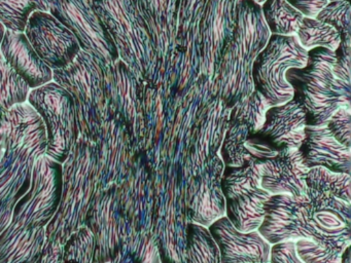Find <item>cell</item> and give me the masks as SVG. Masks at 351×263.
<instances>
[{"label":"cell","instance_id":"1","mask_svg":"<svg viewBox=\"0 0 351 263\" xmlns=\"http://www.w3.org/2000/svg\"><path fill=\"white\" fill-rule=\"evenodd\" d=\"M271 32L262 6L254 0H238L233 34L221 53L213 92L228 108L246 100L254 90L252 67L266 47Z\"/></svg>","mask_w":351,"mask_h":263},{"label":"cell","instance_id":"2","mask_svg":"<svg viewBox=\"0 0 351 263\" xmlns=\"http://www.w3.org/2000/svg\"><path fill=\"white\" fill-rule=\"evenodd\" d=\"M118 51L119 58L141 82L161 84L162 75L149 28L136 0H92Z\"/></svg>","mask_w":351,"mask_h":263},{"label":"cell","instance_id":"3","mask_svg":"<svg viewBox=\"0 0 351 263\" xmlns=\"http://www.w3.org/2000/svg\"><path fill=\"white\" fill-rule=\"evenodd\" d=\"M336 53L324 47L308 51L305 67L287 72V82L293 90V100L305 111L308 125H326L339 107L344 106L334 92ZM350 105V104H347Z\"/></svg>","mask_w":351,"mask_h":263},{"label":"cell","instance_id":"4","mask_svg":"<svg viewBox=\"0 0 351 263\" xmlns=\"http://www.w3.org/2000/svg\"><path fill=\"white\" fill-rule=\"evenodd\" d=\"M308 51L295 35L271 34L268 43L254 60L252 79L254 90L263 95L270 107L293 99V90L285 75L289 69L305 67Z\"/></svg>","mask_w":351,"mask_h":263},{"label":"cell","instance_id":"5","mask_svg":"<svg viewBox=\"0 0 351 263\" xmlns=\"http://www.w3.org/2000/svg\"><path fill=\"white\" fill-rule=\"evenodd\" d=\"M108 65L81 49L69 66L53 70V80L69 92L80 116L85 121L108 114Z\"/></svg>","mask_w":351,"mask_h":263},{"label":"cell","instance_id":"6","mask_svg":"<svg viewBox=\"0 0 351 263\" xmlns=\"http://www.w3.org/2000/svg\"><path fill=\"white\" fill-rule=\"evenodd\" d=\"M262 162L232 168L221 183L227 218L241 232L258 230L264 218V205L270 193L261 186Z\"/></svg>","mask_w":351,"mask_h":263},{"label":"cell","instance_id":"7","mask_svg":"<svg viewBox=\"0 0 351 263\" xmlns=\"http://www.w3.org/2000/svg\"><path fill=\"white\" fill-rule=\"evenodd\" d=\"M49 12L77 38L82 51L106 64L119 58L114 40L94 8L92 0H48Z\"/></svg>","mask_w":351,"mask_h":263},{"label":"cell","instance_id":"8","mask_svg":"<svg viewBox=\"0 0 351 263\" xmlns=\"http://www.w3.org/2000/svg\"><path fill=\"white\" fill-rule=\"evenodd\" d=\"M238 0H207L199 23L200 76L215 88L221 53L233 34ZM215 94V92H213Z\"/></svg>","mask_w":351,"mask_h":263},{"label":"cell","instance_id":"9","mask_svg":"<svg viewBox=\"0 0 351 263\" xmlns=\"http://www.w3.org/2000/svg\"><path fill=\"white\" fill-rule=\"evenodd\" d=\"M258 231L270 245L311 238L309 197L270 195L265 203L264 218Z\"/></svg>","mask_w":351,"mask_h":263},{"label":"cell","instance_id":"10","mask_svg":"<svg viewBox=\"0 0 351 263\" xmlns=\"http://www.w3.org/2000/svg\"><path fill=\"white\" fill-rule=\"evenodd\" d=\"M24 34L38 57L52 70L66 67L81 51L75 35L49 12H32Z\"/></svg>","mask_w":351,"mask_h":263},{"label":"cell","instance_id":"11","mask_svg":"<svg viewBox=\"0 0 351 263\" xmlns=\"http://www.w3.org/2000/svg\"><path fill=\"white\" fill-rule=\"evenodd\" d=\"M312 240L345 251L350 238V201L307 188Z\"/></svg>","mask_w":351,"mask_h":263},{"label":"cell","instance_id":"12","mask_svg":"<svg viewBox=\"0 0 351 263\" xmlns=\"http://www.w3.org/2000/svg\"><path fill=\"white\" fill-rule=\"evenodd\" d=\"M180 2L182 0H136L155 47L162 80L176 51Z\"/></svg>","mask_w":351,"mask_h":263},{"label":"cell","instance_id":"13","mask_svg":"<svg viewBox=\"0 0 351 263\" xmlns=\"http://www.w3.org/2000/svg\"><path fill=\"white\" fill-rule=\"evenodd\" d=\"M221 263H268L271 246L258 230L241 232L227 217L219 218L209 226Z\"/></svg>","mask_w":351,"mask_h":263},{"label":"cell","instance_id":"14","mask_svg":"<svg viewBox=\"0 0 351 263\" xmlns=\"http://www.w3.org/2000/svg\"><path fill=\"white\" fill-rule=\"evenodd\" d=\"M308 171L299 148H282L275 158L263 160L261 186L271 195L287 193L302 197L307 195Z\"/></svg>","mask_w":351,"mask_h":263},{"label":"cell","instance_id":"15","mask_svg":"<svg viewBox=\"0 0 351 263\" xmlns=\"http://www.w3.org/2000/svg\"><path fill=\"white\" fill-rule=\"evenodd\" d=\"M306 114L299 103L291 99L285 104L267 110L266 118L258 135L277 150L299 148L305 139Z\"/></svg>","mask_w":351,"mask_h":263},{"label":"cell","instance_id":"16","mask_svg":"<svg viewBox=\"0 0 351 263\" xmlns=\"http://www.w3.org/2000/svg\"><path fill=\"white\" fill-rule=\"evenodd\" d=\"M299 149L309 168L324 166L332 172L350 173V148L339 143L326 125H306Z\"/></svg>","mask_w":351,"mask_h":263},{"label":"cell","instance_id":"17","mask_svg":"<svg viewBox=\"0 0 351 263\" xmlns=\"http://www.w3.org/2000/svg\"><path fill=\"white\" fill-rule=\"evenodd\" d=\"M0 53L30 90L53 80V70L38 57L24 33L5 29Z\"/></svg>","mask_w":351,"mask_h":263},{"label":"cell","instance_id":"18","mask_svg":"<svg viewBox=\"0 0 351 263\" xmlns=\"http://www.w3.org/2000/svg\"><path fill=\"white\" fill-rule=\"evenodd\" d=\"M261 6L271 34L295 35L304 16L287 0H265Z\"/></svg>","mask_w":351,"mask_h":263},{"label":"cell","instance_id":"19","mask_svg":"<svg viewBox=\"0 0 351 263\" xmlns=\"http://www.w3.org/2000/svg\"><path fill=\"white\" fill-rule=\"evenodd\" d=\"M295 36L306 51L315 47H324L335 51L341 42L338 31L317 18H302Z\"/></svg>","mask_w":351,"mask_h":263},{"label":"cell","instance_id":"20","mask_svg":"<svg viewBox=\"0 0 351 263\" xmlns=\"http://www.w3.org/2000/svg\"><path fill=\"white\" fill-rule=\"evenodd\" d=\"M49 12L48 0H0V23L5 29L24 33L32 12Z\"/></svg>","mask_w":351,"mask_h":263},{"label":"cell","instance_id":"21","mask_svg":"<svg viewBox=\"0 0 351 263\" xmlns=\"http://www.w3.org/2000/svg\"><path fill=\"white\" fill-rule=\"evenodd\" d=\"M308 189L328 193L350 201V176L345 173L332 172L324 166H313L306 177Z\"/></svg>","mask_w":351,"mask_h":263},{"label":"cell","instance_id":"22","mask_svg":"<svg viewBox=\"0 0 351 263\" xmlns=\"http://www.w3.org/2000/svg\"><path fill=\"white\" fill-rule=\"evenodd\" d=\"M30 88L0 53V109H11L27 101Z\"/></svg>","mask_w":351,"mask_h":263},{"label":"cell","instance_id":"23","mask_svg":"<svg viewBox=\"0 0 351 263\" xmlns=\"http://www.w3.org/2000/svg\"><path fill=\"white\" fill-rule=\"evenodd\" d=\"M336 62L334 72V92L342 104H350L351 99V39L341 40L335 51Z\"/></svg>","mask_w":351,"mask_h":263},{"label":"cell","instance_id":"24","mask_svg":"<svg viewBox=\"0 0 351 263\" xmlns=\"http://www.w3.org/2000/svg\"><path fill=\"white\" fill-rule=\"evenodd\" d=\"M207 0H182L178 16L176 45L188 39L198 38L199 23L202 18Z\"/></svg>","mask_w":351,"mask_h":263},{"label":"cell","instance_id":"25","mask_svg":"<svg viewBox=\"0 0 351 263\" xmlns=\"http://www.w3.org/2000/svg\"><path fill=\"white\" fill-rule=\"evenodd\" d=\"M295 246L297 254L304 263H342L344 251L312 238H300L295 240Z\"/></svg>","mask_w":351,"mask_h":263},{"label":"cell","instance_id":"26","mask_svg":"<svg viewBox=\"0 0 351 263\" xmlns=\"http://www.w3.org/2000/svg\"><path fill=\"white\" fill-rule=\"evenodd\" d=\"M315 18L334 27L341 36V40L351 39V5L346 0L330 1Z\"/></svg>","mask_w":351,"mask_h":263},{"label":"cell","instance_id":"27","mask_svg":"<svg viewBox=\"0 0 351 263\" xmlns=\"http://www.w3.org/2000/svg\"><path fill=\"white\" fill-rule=\"evenodd\" d=\"M326 127L330 129V134L334 136L335 139L346 146L351 147V118L350 105H344L339 107L334 114L330 117Z\"/></svg>","mask_w":351,"mask_h":263},{"label":"cell","instance_id":"28","mask_svg":"<svg viewBox=\"0 0 351 263\" xmlns=\"http://www.w3.org/2000/svg\"><path fill=\"white\" fill-rule=\"evenodd\" d=\"M269 261L271 263H304L295 251V240L273 245Z\"/></svg>","mask_w":351,"mask_h":263},{"label":"cell","instance_id":"29","mask_svg":"<svg viewBox=\"0 0 351 263\" xmlns=\"http://www.w3.org/2000/svg\"><path fill=\"white\" fill-rule=\"evenodd\" d=\"M304 18H315L328 0H287Z\"/></svg>","mask_w":351,"mask_h":263},{"label":"cell","instance_id":"30","mask_svg":"<svg viewBox=\"0 0 351 263\" xmlns=\"http://www.w3.org/2000/svg\"><path fill=\"white\" fill-rule=\"evenodd\" d=\"M5 28L1 23H0V45L3 42V36H5Z\"/></svg>","mask_w":351,"mask_h":263},{"label":"cell","instance_id":"31","mask_svg":"<svg viewBox=\"0 0 351 263\" xmlns=\"http://www.w3.org/2000/svg\"><path fill=\"white\" fill-rule=\"evenodd\" d=\"M254 2H256V3L260 4V5H262L263 2L265 1V0H254Z\"/></svg>","mask_w":351,"mask_h":263},{"label":"cell","instance_id":"32","mask_svg":"<svg viewBox=\"0 0 351 263\" xmlns=\"http://www.w3.org/2000/svg\"><path fill=\"white\" fill-rule=\"evenodd\" d=\"M328 1H334V0H328ZM346 1L350 2V0H346Z\"/></svg>","mask_w":351,"mask_h":263}]
</instances>
